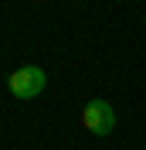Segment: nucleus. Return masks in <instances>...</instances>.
Wrapping results in <instances>:
<instances>
[{
    "instance_id": "1",
    "label": "nucleus",
    "mask_w": 146,
    "mask_h": 150,
    "mask_svg": "<svg viewBox=\"0 0 146 150\" xmlns=\"http://www.w3.org/2000/svg\"><path fill=\"white\" fill-rule=\"evenodd\" d=\"M7 85H10V92L17 96V99H34V96L44 92L48 75L37 65H20V68H14V72L7 75Z\"/></svg>"
},
{
    "instance_id": "2",
    "label": "nucleus",
    "mask_w": 146,
    "mask_h": 150,
    "mask_svg": "<svg viewBox=\"0 0 146 150\" xmlns=\"http://www.w3.org/2000/svg\"><path fill=\"white\" fill-rule=\"evenodd\" d=\"M82 123H85V130L95 133V137H109V133L116 130V109H112V103L92 99L82 109Z\"/></svg>"
}]
</instances>
